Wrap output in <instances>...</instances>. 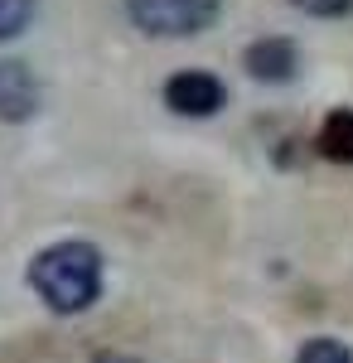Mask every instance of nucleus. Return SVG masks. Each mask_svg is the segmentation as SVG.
<instances>
[{"instance_id":"nucleus-1","label":"nucleus","mask_w":353,"mask_h":363,"mask_svg":"<svg viewBox=\"0 0 353 363\" xmlns=\"http://www.w3.org/2000/svg\"><path fill=\"white\" fill-rule=\"evenodd\" d=\"M29 286L34 296L58 315H78L102 296V252L92 242H54L29 262Z\"/></svg>"},{"instance_id":"nucleus-2","label":"nucleus","mask_w":353,"mask_h":363,"mask_svg":"<svg viewBox=\"0 0 353 363\" xmlns=\"http://www.w3.org/2000/svg\"><path fill=\"white\" fill-rule=\"evenodd\" d=\"M131 25L145 34H198L218 20V0H126Z\"/></svg>"},{"instance_id":"nucleus-3","label":"nucleus","mask_w":353,"mask_h":363,"mask_svg":"<svg viewBox=\"0 0 353 363\" xmlns=\"http://www.w3.org/2000/svg\"><path fill=\"white\" fill-rule=\"evenodd\" d=\"M223 102H228V87L203 68H179L164 83V107L174 116H213Z\"/></svg>"},{"instance_id":"nucleus-4","label":"nucleus","mask_w":353,"mask_h":363,"mask_svg":"<svg viewBox=\"0 0 353 363\" xmlns=\"http://www.w3.org/2000/svg\"><path fill=\"white\" fill-rule=\"evenodd\" d=\"M39 112V83L20 58H0V121H29Z\"/></svg>"},{"instance_id":"nucleus-5","label":"nucleus","mask_w":353,"mask_h":363,"mask_svg":"<svg viewBox=\"0 0 353 363\" xmlns=\"http://www.w3.org/2000/svg\"><path fill=\"white\" fill-rule=\"evenodd\" d=\"M242 63H247V73H252L257 83H286V78L296 73V44L281 39V34H267V39L247 44Z\"/></svg>"},{"instance_id":"nucleus-6","label":"nucleus","mask_w":353,"mask_h":363,"mask_svg":"<svg viewBox=\"0 0 353 363\" xmlns=\"http://www.w3.org/2000/svg\"><path fill=\"white\" fill-rule=\"evenodd\" d=\"M315 145H320V155H329V160L353 165V112H349V107H339V112L325 116V126H320Z\"/></svg>"},{"instance_id":"nucleus-7","label":"nucleus","mask_w":353,"mask_h":363,"mask_svg":"<svg viewBox=\"0 0 353 363\" xmlns=\"http://www.w3.org/2000/svg\"><path fill=\"white\" fill-rule=\"evenodd\" d=\"M296 363H353V349L344 344V339L320 335V339H305V344H300Z\"/></svg>"},{"instance_id":"nucleus-8","label":"nucleus","mask_w":353,"mask_h":363,"mask_svg":"<svg viewBox=\"0 0 353 363\" xmlns=\"http://www.w3.org/2000/svg\"><path fill=\"white\" fill-rule=\"evenodd\" d=\"M34 5H39V0H0V39H15V34L29 25Z\"/></svg>"},{"instance_id":"nucleus-9","label":"nucleus","mask_w":353,"mask_h":363,"mask_svg":"<svg viewBox=\"0 0 353 363\" xmlns=\"http://www.w3.org/2000/svg\"><path fill=\"white\" fill-rule=\"evenodd\" d=\"M296 10H305V15H325V20H334V15H349L353 0H291Z\"/></svg>"},{"instance_id":"nucleus-10","label":"nucleus","mask_w":353,"mask_h":363,"mask_svg":"<svg viewBox=\"0 0 353 363\" xmlns=\"http://www.w3.org/2000/svg\"><path fill=\"white\" fill-rule=\"evenodd\" d=\"M87 363H140L136 354H116V349H107V354H92Z\"/></svg>"}]
</instances>
